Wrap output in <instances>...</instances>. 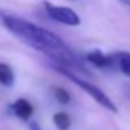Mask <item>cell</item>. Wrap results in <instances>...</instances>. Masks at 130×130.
I'll use <instances>...</instances> for the list:
<instances>
[{"label": "cell", "mask_w": 130, "mask_h": 130, "mask_svg": "<svg viewBox=\"0 0 130 130\" xmlns=\"http://www.w3.org/2000/svg\"><path fill=\"white\" fill-rule=\"evenodd\" d=\"M0 20L11 34L19 37L32 49L46 54L47 57H51L52 61L60 63L69 69H81L72 51L57 34L5 11H0Z\"/></svg>", "instance_id": "6da1fadb"}, {"label": "cell", "mask_w": 130, "mask_h": 130, "mask_svg": "<svg viewBox=\"0 0 130 130\" xmlns=\"http://www.w3.org/2000/svg\"><path fill=\"white\" fill-rule=\"evenodd\" d=\"M51 66H52V69H55L57 72H60L63 77H66L69 81H72L74 84H77L80 89H83L84 92H87L100 106H103L104 109H107V110L112 112V113H118V107L115 106V103H113V101L100 89V87H96L95 84H92V83H89V81L80 78L75 72H72V69H69V68H66V66H63V64H60V63L52 61Z\"/></svg>", "instance_id": "7a4b0ae2"}, {"label": "cell", "mask_w": 130, "mask_h": 130, "mask_svg": "<svg viewBox=\"0 0 130 130\" xmlns=\"http://www.w3.org/2000/svg\"><path fill=\"white\" fill-rule=\"evenodd\" d=\"M44 9H46V14L49 15V19H52L57 23L68 25V26H78L81 23L80 15L72 8L57 6V5H52L49 2H44Z\"/></svg>", "instance_id": "3957f363"}, {"label": "cell", "mask_w": 130, "mask_h": 130, "mask_svg": "<svg viewBox=\"0 0 130 130\" xmlns=\"http://www.w3.org/2000/svg\"><path fill=\"white\" fill-rule=\"evenodd\" d=\"M9 109L22 121H29L31 116H32V113H34V106L28 100H25V98H19L17 101H14L9 106Z\"/></svg>", "instance_id": "277c9868"}, {"label": "cell", "mask_w": 130, "mask_h": 130, "mask_svg": "<svg viewBox=\"0 0 130 130\" xmlns=\"http://www.w3.org/2000/svg\"><path fill=\"white\" fill-rule=\"evenodd\" d=\"M86 60L93 64L96 68H109L115 63L113 60V55H107V54H103L101 51H93V52H89L86 55Z\"/></svg>", "instance_id": "5b68a950"}, {"label": "cell", "mask_w": 130, "mask_h": 130, "mask_svg": "<svg viewBox=\"0 0 130 130\" xmlns=\"http://www.w3.org/2000/svg\"><path fill=\"white\" fill-rule=\"evenodd\" d=\"M14 83H15V75L11 66L6 63H0V84L5 87H12Z\"/></svg>", "instance_id": "8992f818"}, {"label": "cell", "mask_w": 130, "mask_h": 130, "mask_svg": "<svg viewBox=\"0 0 130 130\" xmlns=\"http://www.w3.org/2000/svg\"><path fill=\"white\" fill-rule=\"evenodd\" d=\"M113 60H115V63L118 64L119 71H121L124 75L130 77V54H128V52L115 54V55H113Z\"/></svg>", "instance_id": "52a82bcc"}, {"label": "cell", "mask_w": 130, "mask_h": 130, "mask_svg": "<svg viewBox=\"0 0 130 130\" xmlns=\"http://www.w3.org/2000/svg\"><path fill=\"white\" fill-rule=\"evenodd\" d=\"M52 121H54V124H55V127L58 130H69L71 128V124H72V119H71V116L66 112H58V113H55L54 118H52Z\"/></svg>", "instance_id": "ba28073f"}, {"label": "cell", "mask_w": 130, "mask_h": 130, "mask_svg": "<svg viewBox=\"0 0 130 130\" xmlns=\"http://www.w3.org/2000/svg\"><path fill=\"white\" fill-rule=\"evenodd\" d=\"M54 96L60 104H68L71 101V95L68 90H64L63 87H55L54 89Z\"/></svg>", "instance_id": "9c48e42d"}, {"label": "cell", "mask_w": 130, "mask_h": 130, "mask_svg": "<svg viewBox=\"0 0 130 130\" xmlns=\"http://www.w3.org/2000/svg\"><path fill=\"white\" fill-rule=\"evenodd\" d=\"M124 95L130 100V83H127V84L124 86Z\"/></svg>", "instance_id": "30bf717a"}, {"label": "cell", "mask_w": 130, "mask_h": 130, "mask_svg": "<svg viewBox=\"0 0 130 130\" xmlns=\"http://www.w3.org/2000/svg\"><path fill=\"white\" fill-rule=\"evenodd\" d=\"M29 130H40V127H38V124H37V122L31 121V122H29Z\"/></svg>", "instance_id": "8fae6325"}, {"label": "cell", "mask_w": 130, "mask_h": 130, "mask_svg": "<svg viewBox=\"0 0 130 130\" xmlns=\"http://www.w3.org/2000/svg\"><path fill=\"white\" fill-rule=\"evenodd\" d=\"M119 2H122V3H125V5L130 6V0H119Z\"/></svg>", "instance_id": "7c38bea8"}, {"label": "cell", "mask_w": 130, "mask_h": 130, "mask_svg": "<svg viewBox=\"0 0 130 130\" xmlns=\"http://www.w3.org/2000/svg\"><path fill=\"white\" fill-rule=\"evenodd\" d=\"M72 2H75V0H72Z\"/></svg>", "instance_id": "4fadbf2b"}]
</instances>
